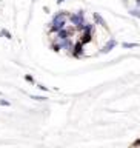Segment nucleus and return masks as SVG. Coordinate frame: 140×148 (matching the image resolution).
Masks as SVG:
<instances>
[{"instance_id": "9b49d317", "label": "nucleus", "mask_w": 140, "mask_h": 148, "mask_svg": "<svg viewBox=\"0 0 140 148\" xmlns=\"http://www.w3.org/2000/svg\"><path fill=\"white\" fill-rule=\"evenodd\" d=\"M39 90H43V91H48V88L43 86V85H39Z\"/></svg>"}, {"instance_id": "0eeeda50", "label": "nucleus", "mask_w": 140, "mask_h": 148, "mask_svg": "<svg viewBox=\"0 0 140 148\" xmlns=\"http://www.w3.org/2000/svg\"><path fill=\"white\" fill-rule=\"evenodd\" d=\"M140 43H132V42H123L122 43V48L123 49H132V48H139Z\"/></svg>"}, {"instance_id": "7ed1b4c3", "label": "nucleus", "mask_w": 140, "mask_h": 148, "mask_svg": "<svg viewBox=\"0 0 140 148\" xmlns=\"http://www.w3.org/2000/svg\"><path fill=\"white\" fill-rule=\"evenodd\" d=\"M71 56H72V57H76V59H80V57L85 56V45H83L80 40H77L76 43H74V48L71 51Z\"/></svg>"}, {"instance_id": "20e7f679", "label": "nucleus", "mask_w": 140, "mask_h": 148, "mask_svg": "<svg viewBox=\"0 0 140 148\" xmlns=\"http://www.w3.org/2000/svg\"><path fill=\"white\" fill-rule=\"evenodd\" d=\"M115 46H117V40H115L114 37H111V39H108V42L99 49V54H108L115 48Z\"/></svg>"}, {"instance_id": "423d86ee", "label": "nucleus", "mask_w": 140, "mask_h": 148, "mask_svg": "<svg viewBox=\"0 0 140 148\" xmlns=\"http://www.w3.org/2000/svg\"><path fill=\"white\" fill-rule=\"evenodd\" d=\"M92 22H94L97 26H102V28H105V29L108 31V23H106V20L100 16L99 12H92Z\"/></svg>"}, {"instance_id": "f03ea898", "label": "nucleus", "mask_w": 140, "mask_h": 148, "mask_svg": "<svg viewBox=\"0 0 140 148\" xmlns=\"http://www.w3.org/2000/svg\"><path fill=\"white\" fill-rule=\"evenodd\" d=\"M68 20H69V23H71V26L76 28L77 32H80L82 28H83V25H85V22H86V18H85V11H83V9H79V11L69 14Z\"/></svg>"}, {"instance_id": "6e6552de", "label": "nucleus", "mask_w": 140, "mask_h": 148, "mask_svg": "<svg viewBox=\"0 0 140 148\" xmlns=\"http://www.w3.org/2000/svg\"><path fill=\"white\" fill-rule=\"evenodd\" d=\"M128 12H129V16L131 17H136V18H140V8H129L128 9Z\"/></svg>"}, {"instance_id": "39448f33", "label": "nucleus", "mask_w": 140, "mask_h": 148, "mask_svg": "<svg viewBox=\"0 0 140 148\" xmlns=\"http://www.w3.org/2000/svg\"><path fill=\"white\" fill-rule=\"evenodd\" d=\"M59 43H60V46H62V49H65L66 53L71 54V51H72L76 42L72 40V37H68V39H65V40H59Z\"/></svg>"}, {"instance_id": "ddd939ff", "label": "nucleus", "mask_w": 140, "mask_h": 148, "mask_svg": "<svg viewBox=\"0 0 140 148\" xmlns=\"http://www.w3.org/2000/svg\"><path fill=\"white\" fill-rule=\"evenodd\" d=\"M136 6H137V8H140V0H136Z\"/></svg>"}, {"instance_id": "f257e3e1", "label": "nucleus", "mask_w": 140, "mask_h": 148, "mask_svg": "<svg viewBox=\"0 0 140 148\" xmlns=\"http://www.w3.org/2000/svg\"><path fill=\"white\" fill-rule=\"evenodd\" d=\"M68 17H69V12H68V11H59V12L54 16L53 22H51V29H53L54 32H59L60 29L66 28Z\"/></svg>"}, {"instance_id": "f8f14e48", "label": "nucleus", "mask_w": 140, "mask_h": 148, "mask_svg": "<svg viewBox=\"0 0 140 148\" xmlns=\"http://www.w3.org/2000/svg\"><path fill=\"white\" fill-rule=\"evenodd\" d=\"M55 2H57V3H59V5H62V3H63V2H66V0H55Z\"/></svg>"}, {"instance_id": "9d476101", "label": "nucleus", "mask_w": 140, "mask_h": 148, "mask_svg": "<svg viewBox=\"0 0 140 148\" xmlns=\"http://www.w3.org/2000/svg\"><path fill=\"white\" fill-rule=\"evenodd\" d=\"M26 80H28V82H31V83H32V82H34V79H32L31 76H26Z\"/></svg>"}, {"instance_id": "1a4fd4ad", "label": "nucleus", "mask_w": 140, "mask_h": 148, "mask_svg": "<svg viewBox=\"0 0 140 148\" xmlns=\"http://www.w3.org/2000/svg\"><path fill=\"white\" fill-rule=\"evenodd\" d=\"M139 145H140V139H137V140L132 143V147H139Z\"/></svg>"}]
</instances>
